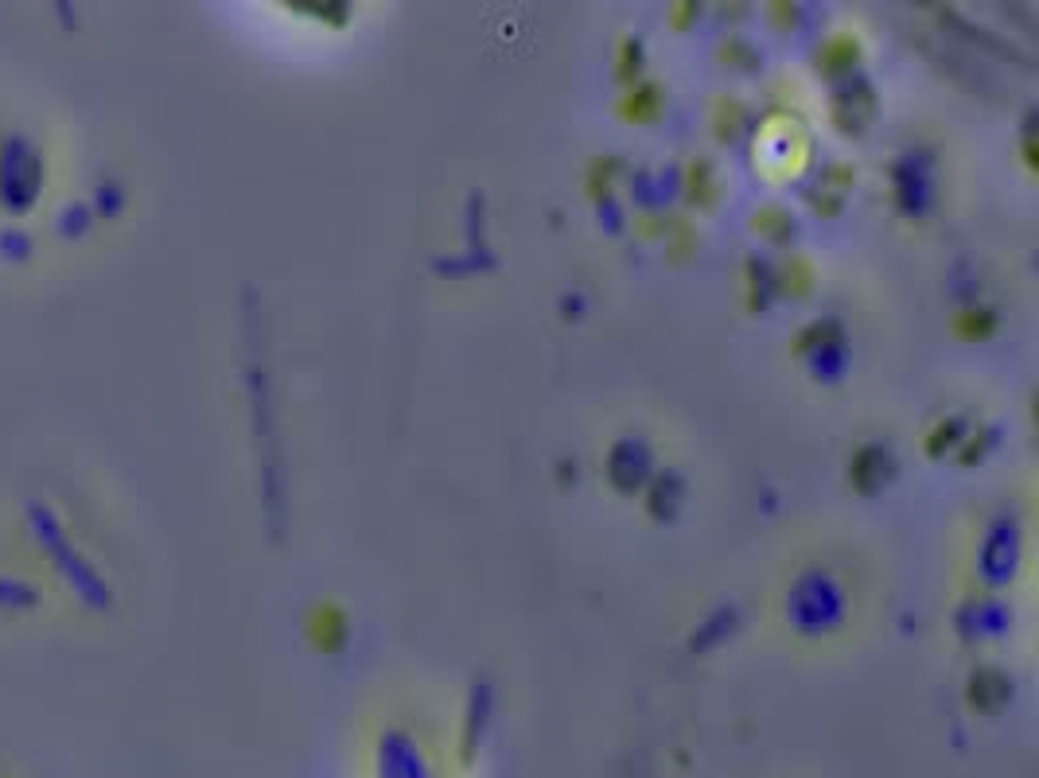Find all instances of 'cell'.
<instances>
[{
  "mask_svg": "<svg viewBox=\"0 0 1039 778\" xmlns=\"http://www.w3.org/2000/svg\"><path fill=\"white\" fill-rule=\"evenodd\" d=\"M985 448H989V432H985V428H981V432H977V436H969L966 444H962V448H958V452H962V456H958V463H966V467H973V463H977V460H981V456H985Z\"/></svg>",
  "mask_w": 1039,
  "mask_h": 778,
  "instance_id": "24",
  "label": "cell"
},
{
  "mask_svg": "<svg viewBox=\"0 0 1039 778\" xmlns=\"http://www.w3.org/2000/svg\"><path fill=\"white\" fill-rule=\"evenodd\" d=\"M0 168H4V172H0V195H4V207L16 211V214L28 211V207L36 203L39 183H43V176H28V168H32V172L39 168L36 148H28L24 141H8Z\"/></svg>",
  "mask_w": 1039,
  "mask_h": 778,
  "instance_id": "1",
  "label": "cell"
},
{
  "mask_svg": "<svg viewBox=\"0 0 1039 778\" xmlns=\"http://www.w3.org/2000/svg\"><path fill=\"white\" fill-rule=\"evenodd\" d=\"M662 109H666V98H662V86L658 82H635V86H627L623 94H619V102H615V113H619V121H627V125H654L658 117H662Z\"/></svg>",
  "mask_w": 1039,
  "mask_h": 778,
  "instance_id": "4",
  "label": "cell"
},
{
  "mask_svg": "<svg viewBox=\"0 0 1039 778\" xmlns=\"http://www.w3.org/2000/svg\"><path fill=\"white\" fill-rule=\"evenodd\" d=\"M888 475H892L888 448H880V444H860L857 452H853V460H849V483H853V491L872 495Z\"/></svg>",
  "mask_w": 1039,
  "mask_h": 778,
  "instance_id": "5",
  "label": "cell"
},
{
  "mask_svg": "<svg viewBox=\"0 0 1039 778\" xmlns=\"http://www.w3.org/2000/svg\"><path fill=\"white\" fill-rule=\"evenodd\" d=\"M304 635L312 642V650L320 654H339L351 638V619H347V607L339 600H320L308 619H304Z\"/></svg>",
  "mask_w": 1039,
  "mask_h": 778,
  "instance_id": "2",
  "label": "cell"
},
{
  "mask_svg": "<svg viewBox=\"0 0 1039 778\" xmlns=\"http://www.w3.org/2000/svg\"><path fill=\"white\" fill-rule=\"evenodd\" d=\"M697 16H701V4H697V0H678V4H670V28H674V32L693 28Z\"/></svg>",
  "mask_w": 1039,
  "mask_h": 778,
  "instance_id": "21",
  "label": "cell"
},
{
  "mask_svg": "<svg viewBox=\"0 0 1039 778\" xmlns=\"http://www.w3.org/2000/svg\"><path fill=\"white\" fill-rule=\"evenodd\" d=\"M666 257L681 265V261H689L693 253H697V234H693V226L685 222V218H666Z\"/></svg>",
  "mask_w": 1039,
  "mask_h": 778,
  "instance_id": "14",
  "label": "cell"
},
{
  "mask_svg": "<svg viewBox=\"0 0 1039 778\" xmlns=\"http://www.w3.org/2000/svg\"><path fill=\"white\" fill-rule=\"evenodd\" d=\"M709 125H713V137H717L720 144L740 141V133H744V125H748V106H744L740 98L720 94V98H713V117H709Z\"/></svg>",
  "mask_w": 1039,
  "mask_h": 778,
  "instance_id": "9",
  "label": "cell"
},
{
  "mask_svg": "<svg viewBox=\"0 0 1039 778\" xmlns=\"http://www.w3.org/2000/svg\"><path fill=\"white\" fill-rule=\"evenodd\" d=\"M685 199L689 207H701V211H713L720 199V183H717V168L709 156H693L685 164Z\"/></svg>",
  "mask_w": 1039,
  "mask_h": 778,
  "instance_id": "8",
  "label": "cell"
},
{
  "mask_svg": "<svg viewBox=\"0 0 1039 778\" xmlns=\"http://www.w3.org/2000/svg\"><path fill=\"white\" fill-rule=\"evenodd\" d=\"M720 63H732V67H755V51L744 43V39H728L724 51H720Z\"/></svg>",
  "mask_w": 1039,
  "mask_h": 778,
  "instance_id": "20",
  "label": "cell"
},
{
  "mask_svg": "<svg viewBox=\"0 0 1039 778\" xmlns=\"http://www.w3.org/2000/svg\"><path fill=\"white\" fill-rule=\"evenodd\" d=\"M623 168L627 164L619 156H592L588 168H584V195L592 203H604L611 195V187H615V179L623 176Z\"/></svg>",
  "mask_w": 1039,
  "mask_h": 778,
  "instance_id": "11",
  "label": "cell"
},
{
  "mask_svg": "<svg viewBox=\"0 0 1039 778\" xmlns=\"http://www.w3.org/2000/svg\"><path fill=\"white\" fill-rule=\"evenodd\" d=\"M285 8L288 12H312V20H327V24H335V28H343L347 16H351L347 4H285Z\"/></svg>",
  "mask_w": 1039,
  "mask_h": 778,
  "instance_id": "18",
  "label": "cell"
},
{
  "mask_svg": "<svg viewBox=\"0 0 1039 778\" xmlns=\"http://www.w3.org/2000/svg\"><path fill=\"white\" fill-rule=\"evenodd\" d=\"M32 242L20 234V230H8V234H0V257H8V261H24L28 253H32Z\"/></svg>",
  "mask_w": 1039,
  "mask_h": 778,
  "instance_id": "22",
  "label": "cell"
},
{
  "mask_svg": "<svg viewBox=\"0 0 1039 778\" xmlns=\"http://www.w3.org/2000/svg\"><path fill=\"white\" fill-rule=\"evenodd\" d=\"M814 281H818V273H814V265H810L806 253H790V257H783V261L775 265V273H771V288H775L779 296H794V300H806V296L814 292Z\"/></svg>",
  "mask_w": 1039,
  "mask_h": 778,
  "instance_id": "6",
  "label": "cell"
},
{
  "mask_svg": "<svg viewBox=\"0 0 1039 778\" xmlns=\"http://www.w3.org/2000/svg\"><path fill=\"white\" fill-rule=\"evenodd\" d=\"M806 199H810V207H814L818 214H825V218L841 214V195H837V191H825L822 187V191H810Z\"/></svg>",
  "mask_w": 1039,
  "mask_h": 778,
  "instance_id": "25",
  "label": "cell"
},
{
  "mask_svg": "<svg viewBox=\"0 0 1039 778\" xmlns=\"http://www.w3.org/2000/svg\"><path fill=\"white\" fill-rule=\"evenodd\" d=\"M997 312L993 308H958L954 319H950V331H954V339H962V343H985V339H993L997 335Z\"/></svg>",
  "mask_w": 1039,
  "mask_h": 778,
  "instance_id": "10",
  "label": "cell"
},
{
  "mask_svg": "<svg viewBox=\"0 0 1039 778\" xmlns=\"http://www.w3.org/2000/svg\"><path fill=\"white\" fill-rule=\"evenodd\" d=\"M837 331H841V327H837L833 319H825V323H822V319H818V323H806V327L794 335L790 351L798 354V358H806L810 351H818V347H825V343H833V339H837Z\"/></svg>",
  "mask_w": 1039,
  "mask_h": 778,
  "instance_id": "15",
  "label": "cell"
},
{
  "mask_svg": "<svg viewBox=\"0 0 1039 778\" xmlns=\"http://www.w3.org/2000/svg\"><path fill=\"white\" fill-rule=\"evenodd\" d=\"M611 74L615 82L627 90L635 82H643V43L635 36H623L615 43V63H611Z\"/></svg>",
  "mask_w": 1039,
  "mask_h": 778,
  "instance_id": "12",
  "label": "cell"
},
{
  "mask_svg": "<svg viewBox=\"0 0 1039 778\" xmlns=\"http://www.w3.org/2000/svg\"><path fill=\"white\" fill-rule=\"evenodd\" d=\"M860 59H864V47H860L857 32H833L814 51V71L822 78H849L860 67Z\"/></svg>",
  "mask_w": 1039,
  "mask_h": 778,
  "instance_id": "3",
  "label": "cell"
},
{
  "mask_svg": "<svg viewBox=\"0 0 1039 778\" xmlns=\"http://www.w3.org/2000/svg\"><path fill=\"white\" fill-rule=\"evenodd\" d=\"M635 226L643 230V238H658V234L666 230V218H654V214H639V218H635Z\"/></svg>",
  "mask_w": 1039,
  "mask_h": 778,
  "instance_id": "27",
  "label": "cell"
},
{
  "mask_svg": "<svg viewBox=\"0 0 1039 778\" xmlns=\"http://www.w3.org/2000/svg\"><path fill=\"white\" fill-rule=\"evenodd\" d=\"M825 187L833 183L837 187V195H841V187H849L853 179H857V168H849V164H829V172H825Z\"/></svg>",
  "mask_w": 1039,
  "mask_h": 778,
  "instance_id": "26",
  "label": "cell"
},
{
  "mask_svg": "<svg viewBox=\"0 0 1039 778\" xmlns=\"http://www.w3.org/2000/svg\"><path fill=\"white\" fill-rule=\"evenodd\" d=\"M767 12H771V24L779 28V32H787L798 24V4H790V0H775V4H767Z\"/></svg>",
  "mask_w": 1039,
  "mask_h": 778,
  "instance_id": "23",
  "label": "cell"
},
{
  "mask_svg": "<svg viewBox=\"0 0 1039 778\" xmlns=\"http://www.w3.org/2000/svg\"><path fill=\"white\" fill-rule=\"evenodd\" d=\"M759 265L763 261H755V257H748L744 261V277H748V312H759L763 304H767V288H771V277L763 281V273H759Z\"/></svg>",
  "mask_w": 1039,
  "mask_h": 778,
  "instance_id": "17",
  "label": "cell"
},
{
  "mask_svg": "<svg viewBox=\"0 0 1039 778\" xmlns=\"http://www.w3.org/2000/svg\"><path fill=\"white\" fill-rule=\"evenodd\" d=\"M845 113H853V121H849V133H860V129L872 121V113H876V94H872L864 82H853V86L837 90V94H833V102H829V121L837 125Z\"/></svg>",
  "mask_w": 1039,
  "mask_h": 778,
  "instance_id": "7",
  "label": "cell"
},
{
  "mask_svg": "<svg viewBox=\"0 0 1039 778\" xmlns=\"http://www.w3.org/2000/svg\"><path fill=\"white\" fill-rule=\"evenodd\" d=\"M748 226H752L759 238H767V242H790V238H794V214L775 207V203L759 207V211L748 218Z\"/></svg>",
  "mask_w": 1039,
  "mask_h": 778,
  "instance_id": "13",
  "label": "cell"
},
{
  "mask_svg": "<svg viewBox=\"0 0 1039 778\" xmlns=\"http://www.w3.org/2000/svg\"><path fill=\"white\" fill-rule=\"evenodd\" d=\"M958 440H962V421H938V425L927 432V440H923V452H927L931 460H942L946 452L958 448Z\"/></svg>",
  "mask_w": 1039,
  "mask_h": 778,
  "instance_id": "16",
  "label": "cell"
},
{
  "mask_svg": "<svg viewBox=\"0 0 1039 778\" xmlns=\"http://www.w3.org/2000/svg\"><path fill=\"white\" fill-rule=\"evenodd\" d=\"M1024 164H1028V172H1036V137H1032V129L1024 133Z\"/></svg>",
  "mask_w": 1039,
  "mask_h": 778,
  "instance_id": "28",
  "label": "cell"
},
{
  "mask_svg": "<svg viewBox=\"0 0 1039 778\" xmlns=\"http://www.w3.org/2000/svg\"><path fill=\"white\" fill-rule=\"evenodd\" d=\"M86 218H90V214H86V207H82V203H71V207H63V211H59L55 226H59L67 238H82V234H86V226H90Z\"/></svg>",
  "mask_w": 1039,
  "mask_h": 778,
  "instance_id": "19",
  "label": "cell"
}]
</instances>
